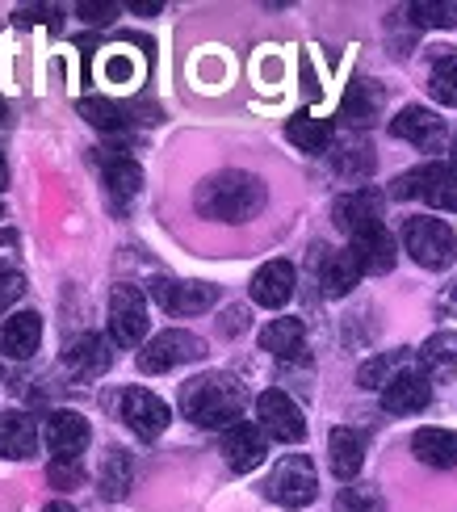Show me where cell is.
<instances>
[{
  "instance_id": "6da1fadb",
  "label": "cell",
  "mask_w": 457,
  "mask_h": 512,
  "mask_svg": "<svg viewBox=\"0 0 457 512\" xmlns=\"http://www.w3.org/2000/svg\"><path fill=\"white\" fill-rule=\"evenodd\" d=\"M265 202H269L265 181L244 173V168H223V173L206 177L198 185V194H193L198 215H206L214 223H248L265 210Z\"/></svg>"
},
{
  "instance_id": "7a4b0ae2",
  "label": "cell",
  "mask_w": 457,
  "mask_h": 512,
  "mask_svg": "<svg viewBox=\"0 0 457 512\" xmlns=\"http://www.w3.org/2000/svg\"><path fill=\"white\" fill-rule=\"evenodd\" d=\"M244 387L223 374V370H210V374H198L189 378L181 387V416L193 420L198 429H231V424H239V416H244Z\"/></svg>"
},
{
  "instance_id": "3957f363",
  "label": "cell",
  "mask_w": 457,
  "mask_h": 512,
  "mask_svg": "<svg viewBox=\"0 0 457 512\" xmlns=\"http://www.w3.org/2000/svg\"><path fill=\"white\" fill-rule=\"evenodd\" d=\"M390 198H399V202L424 198L428 206L457 215V164H453V160H441V164H420V168H411V173L395 177V189H390Z\"/></svg>"
},
{
  "instance_id": "277c9868",
  "label": "cell",
  "mask_w": 457,
  "mask_h": 512,
  "mask_svg": "<svg viewBox=\"0 0 457 512\" xmlns=\"http://www.w3.org/2000/svg\"><path fill=\"white\" fill-rule=\"evenodd\" d=\"M403 248L416 265L424 269H449L453 256H457V236L445 219H432V215H416L403 223Z\"/></svg>"
},
{
  "instance_id": "5b68a950",
  "label": "cell",
  "mask_w": 457,
  "mask_h": 512,
  "mask_svg": "<svg viewBox=\"0 0 457 512\" xmlns=\"http://www.w3.org/2000/svg\"><path fill=\"white\" fill-rule=\"evenodd\" d=\"M265 496L281 508H307L319 496V475L307 454H286L265 479Z\"/></svg>"
},
{
  "instance_id": "8992f818",
  "label": "cell",
  "mask_w": 457,
  "mask_h": 512,
  "mask_svg": "<svg viewBox=\"0 0 457 512\" xmlns=\"http://www.w3.org/2000/svg\"><path fill=\"white\" fill-rule=\"evenodd\" d=\"M202 353H206V340L202 336H193L185 328H168L156 340H147V349L139 353V370L143 374H168V370H177V366L198 361Z\"/></svg>"
},
{
  "instance_id": "52a82bcc",
  "label": "cell",
  "mask_w": 457,
  "mask_h": 512,
  "mask_svg": "<svg viewBox=\"0 0 457 512\" xmlns=\"http://www.w3.org/2000/svg\"><path fill=\"white\" fill-rule=\"evenodd\" d=\"M147 298H143V290L139 286H130V282H122V286H114V294H110V336L118 340L122 349H135L139 340L147 336Z\"/></svg>"
},
{
  "instance_id": "ba28073f",
  "label": "cell",
  "mask_w": 457,
  "mask_h": 512,
  "mask_svg": "<svg viewBox=\"0 0 457 512\" xmlns=\"http://www.w3.org/2000/svg\"><path fill=\"white\" fill-rule=\"evenodd\" d=\"M256 420L265 437L281 441V445H298L307 437V420H302V408L286 395V391H265L256 399Z\"/></svg>"
},
{
  "instance_id": "9c48e42d",
  "label": "cell",
  "mask_w": 457,
  "mask_h": 512,
  "mask_svg": "<svg viewBox=\"0 0 457 512\" xmlns=\"http://www.w3.org/2000/svg\"><path fill=\"white\" fill-rule=\"evenodd\" d=\"M151 298H156L168 315H202L219 303V286L177 282V277H151Z\"/></svg>"
},
{
  "instance_id": "30bf717a",
  "label": "cell",
  "mask_w": 457,
  "mask_h": 512,
  "mask_svg": "<svg viewBox=\"0 0 457 512\" xmlns=\"http://www.w3.org/2000/svg\"><path fill=\"white\" fill-rule=\"evenodd\" d=\"M118 416L126 420V429H130V433H139L143 441H156V437L168 429V420H172L168 403H164L160 395L143 391V387L122 391V399H118Z\"/></svg>"
},
{
  "instance_id": "8fae6325",
  "label": "cell",
  "mask_w": 457,
  "mask_h": 512,
  "mask_svg": "<svg viewBox=\"0 0 457 512\" xmlns=\"http://www.w3.org/2000/svg\"><path fill=\"white\" fill-rule=\"evenodd\" d=\"M390 135L403 143H416L424 152H441L449 139V126L437 110H428V105H403V110L390 118Z\"/></svg>"
},
{
  "instance_id": "7c38bea8",
  "label": "cell",
  "mask_w": 457,
  "mask_h": 512,
  "mask_svg": "<svg viewBox=\"0 0 457 512\" xmlns=\"http://www.w3.org/2000/svg\"><path fill=\"white\" fill-rule=\"evenodd\" d=\"M428 399H432V378L424 370H416V366L399 370L382 387V408L390 416H416V412L428 408Z\"/></svg>"
},
{
  "instance_id": "4fadbf2b",
  "label": "cell",
  "mask_w": 457,
  "mask_h": 512,
  "mask_svg": "<svg viewBox=\"0 0 457 512\" xmlns=\"http://www.w3.org/2000/svg\"><path fill=\"white\" fill-rule=\"evenodd\" d=\"M265 454H269V437H265L260 424L239 420V424H231V429L223 433V462L231 466L235 475L256 471V466L265 462Z\"/></svg>"
},
{
  "instance_id": "5bb4252c",
  "label": "cell",
  "mask_w": 457,
  "mask_h": 512,
  "mask_svg": "<svg viewBox=\"0 0 457 512\" xmlns=\"http://www.w3.org/2000/svg\"><path fill=\"white\" fill-rule=\"evenodd\" d=\"M332 219H336V227H340V231H348V240H353L357 231L378 227V223H382V194H378V189H369V185L348 189V194H340V198H336Z\"/></svg>"
},
{
  "instance_id": "9a60e30c",
  "label": "cell",
  "mask_w": 457,
  "mask_h": 512,
  "mask_svg": "<svg viewBox=\"0 0 457 512\" xmlns=\"http://www.w3.org/2000/svg\"><path fill=\"white\" fill-rule=\"evenodd\" d=\"M294 286H298V277H294V265L290 261H265L256 273H252V303L256 307H269V311H281L294 298Z\"/></svg>"
},
{
  "instance_id": "2e32d148",
  "label": "cell",
  "mask_w": 457,
  "mask_h": 512,
  "mask_svg": "<svg viewBox=\"0 0 457 512\" xmlns=\"http://www.w3.org/2000/svg\"><path fill=\"white\" fill-rule=\"evenodd\" d=\"M42 441L51 445L55 458H80L84 445L93 441V429H89V420H84L80 412H55L47 420V429H42Z\"/></svg>"
},
{
  "instance_id": "e0dca14e",
  "label": "cell",
  "mask_w": 457,
  "mask_h": 512,
  "mask_svg": "<svg viewBox=\"0 0 457 512\" xmlns=\"http://www.w3.org/2000/svg\"><path fill=\"white\" fill-rule=\"evenodd\" d=\"M353 256L361 261V269L365 273H390L395 269V261H399V248H395V236L378 223V227H365V231H357L353 236Z\"/></svg>"
},
{
  "instance_id": "ac0fdd59",
  "label": "cell",
  "mask_w": 457,
  "mask_h": 512,
  "mask_svg": "<svg viewBox=\"0 0 457 512\" xmlns=\"http://www.w3.org/2000/svg\"><path fill=\"white\" fill-rule=\"evenodd\" d=\"M38 345H42V315L38 311H13L5 319V328H0V349H5V357L26 361L38 353Z\"/></svg>"
},
{
  "instance_id": "d6986e66",
  "label": "cell",
  "mask_w": 457,
  "mask_h": 512,
  "mask_svg": "<svg viewBox=\"0 0 457 512\" xmlns=\"http://www.w3.org/2000/svg\"><path fill=\"white\" fill-rule=\"evenodd\" d=\"M38 454V420L26 412H0V458L26 462Z\"/></svg>"
},
{
  "instance_id": "ffe728a7",
  "label": "cell",
  "mask_w": 457,
  "mask_h": 512,
  "mask_svg": "<svg viewBox=\"0 0 457 512\" xmlns=\"http://www.w3.org/2000/svg\"><path fill=\"white\" fill-rule=\"evenodd\" d=\"M110 349H105V340L97 332H84L76 340H68V349H63V370H72L76 378H97L110 370Z\"/></svg>"
},
{
  "instance_id": "44dd1931",
  "label": "cell",
  "mask_w": 457,
  "mask_h": 512,
  "mask_svg": "<svg viewBox=\"0 0 457 512\" xmlns=\"http://www.w3.org/2000/svg\"><path fill=\"white\" fill-rule=\"evenodd\" d=\"M382 105H386V93H382V84L374 80H353L348 84V93L340 101V118L348 126H369L378 114H382Z\"/></svg>"
},
{
  "instance_id": "7402d4cb",
  "label": "cell",
  "mask_w": 457,
  "mask_h": 512,
  "mask_svg": "<svg viewBox=\"0 0 457 512\" xmlns=\"http://www.w3.org/2000/svg\"><path fill=\"white\" fill-rule=\"evenodd\" d=\"M302 345H307V328H302V319H294V315H281L260 328V349L273 353L277 361H294L302 353Z\"/></svg>"
},
{
  "instance_id": "603a6c76",
  "label": "cell",
  "mask_w": 457,
  "mask_h": 512,
  "mask_svg": "<svg viewBox=\"0 0 457 512\" xmlns=\"http://www.w3.org/2000/svg\"><path fill=\"white\" fill-rule=\"evenodd\" d=\"M411 454H416L432 471H453L457 466V433L449 429H420L411 437Z\"/></svg>"
},
{
  "instance_id": "cb8c5ba5",
  "label": "cell",
  "mask_w": 457,
  "mask_h": 512,
  "mask_svg": "<svg viewBox=\"0 0 457 512\" xmlns=\"http://www.w3.org/2000/svg\"><path fill=\"white\" fill-rule=\"evenodd\" d=\"M365 277V269H361V261L353 256V248H344V252H332L328 261H323V269H319V286H323V294L328 298H344V294H353V286Z\"/></svg>"
},
{
  "instance_id": "d4e9b609",
  "label": "cell",
  "mask_w": 457,
  "mask_h": 512,
  "mask_svg": "<svg viewBox=\"0 0 457 512\" xmlns=\"http://www.w3.org/2000/svg\"><path fill=\"white\" fill-rule=\"evenodd\" d=\"M328 458H332V471L336 479H357L361 466H365V437L357 429H332L328 437Z\"/></svg>"
},
{
  "instance_id": "484cf974",
  "label": "cell",
  "mask_w": 457,
  "mask_h": 512,
  "mask_svg": "<svg viewBox=\"0 0 457 512\" xmlns=\"http://www.w3.org/2000/svg\"><path fill=\"white\" fill-rule=\"evenodd\" d=\"M420 370L432 382H449L457 378V332H437L420 345Z\"/></svg>"
},
{
  "instance_id": "4316f807",
  "label": "cell",
  "mask_w": 457,
  "mask_h": 512,
  "mask_svg": "<svg viewBox=\"0 0 457 512\" xmlns=\"http://www.w3.org/2000/svg\"><path fill=\"white\" fill-rule=\"evenodd\" d=\"M105 194H110V202L118 210H126L143 194V168L130 156H114L110 164H105Z\"/></svg>"
},
{
  "instance_id": "83f0119b",
  "label": "cell",
  "mask_w": 457,
  "mask_h": 512,
  "mask_svg": "<svg viewBox=\"0 0 457 512\" xmlns=\"http://www.w3.org/2000/svg\"><path fill=\"white\" fill-rule=\"evenodd\" d=\"M286 139L307 156H319L332 147V122L328 118H315V114H294L286 122Z\"/></svg>"
},
{
  "instance_id": "f1b7e54d",
  "label": "cell",
  "mask_w": 457,
  "mask_h": 512,
  "mask_svg": "<svg viewBox=\"0 0 457 512\" xmlns=\"http://www.w3.org/2000/svg\"><path fill=\"white\" fill-rule=\"evenodd\" d=\"M97 479H101L97 492L105 500H122L130 492V483H135V458H130L126 450H110L101 458V475Z\"/></svg>"
},
{
  "instance_id": "f546056e",
  "label": "cell",
  "mask_w": 457,
  "mask_h": 512,
  "mask_svg": "<svg viewBox=\"0 0 457 512\" xmlns=\"http://www.w3.org/2000/svg\"><path fill=\"white\" fill-rule=\"evenodd\" d=\"M76 110H80L84 122L97 126V131H105V135L126 131V122H135V118H130L135 110H126V105H118V101H110V97H80Z\"/></svg>"
},
{
  "instance_id": "4dcf8cb0",
  "label": "cell",
  "mask_w": 457,
  "mask_h": 512,
  "mask_svg": "<svg viewBox=\"0 0 457 512\" xmlns=\"http://www.w3.org/2000/svg\"><path fill=\"white\" fill-rule=\"evenodd\" d=\"M428 93L437 97L441 105H449V110H457V51L453 47H441L437 55H432Z\"/></svg>"
},
{
  "instance_id": "1f68e13d",
  "label": "cell",
  "mask_w": 457,
  "mask_h": 512,
  "mask_svg": "<svg viewBox=\"0 0 457 512\" xmlns=\"http://www.w3.org/2000/svg\"><path fill=\"white\" fill-rule=\"evenodd\" d=\"M411 361H407V349H395V353H382V357H374V361H365V366L357 370V382L365 391H382L390 378H395L399 370H407Z\"/></svg>"
},
{
  "instance_id": "d6a6232c",
  "label": "cell",
  "mask_w": 457,
  "mask_h": 512,
  "mask_svg": "<svg viewBox=\"0 0 457 512\" xmlns=\"http://www.w3.org/2000/svg\"><path fill=\"white\" fill-rule=\"evenodd\" d=\"M411 21L432 30H453L457 26V0H420L411 5Z\"/></svg>"
},
{
  "instance_id": "836d02e7",
  "label": "cell",
  "mask_w": 457,
  "mask_h": 512,
  "mask_svg": "<svg viewBox=\"0 0 457 512\" xmlns=\"http://www.w3.org/2000/svg\"><path fill=\"white\" fill-rule=\"evenodd\" d=\"M336 168L344 177H365L369 168H374V152H369L365 143H344L340 156H336Z\"/></svg>"
},
{
  "instance_id": "e575fe53",
  "label": "cell",
  "mask_w": 457,
  "mask_h": 512,
  "mask_svg": "<svg viewBox=\"0 0 457 512\" xmlns=\"http://www.w3.org/2000/svg\"><path fill=\"white\" fill-rule=\"evenodd\" d=\"M47 483L59 487V492H72V487L84 483V471H80V458H55L47 466Z\"/></svg>"
},
{
  "instance_id": "d590c367",
  "label": "cell",
  "mask_w": 457,
  "mask_h": 512,
  "mask_svg": "<svg viewBox=\"0 0 457 512\" xmlns=\"http://www.w3.org/2000/svg\"><path fill=\"white\" fill-rule=\"evenodd\" d=\"M336 512H378V496L369 487H344L336 500Z\"/></svg>"
},
{
  "instance_id": "8d00e7d4",
  "label": "cell",
  "mask_w": 457,
  "mask_h": 512,
  "mask_svg": "<svg viewBox=\"0 0 457 512\" xmlns=\"http://www.w3.org/2000/svg\"><path fill=\"white\" fill-rule=\"evenodd\" d=\"M105 80L110 84H135L139 80V63L126 59L122 51H114L110 59H105Z\"/></svg>"
},
{
  "instance_id": "74e56055",
  "label": "cell",
  "mask_w": 457,
  "mask_h": 512,
  "mask_svg": "<svg viewBox=\"0 0 457 512\" xmlns=\"http://www.w3.org/2000/svg\"><path fill=\"white\" fill-rule=\"evenodd\" d=\"M21 294H26V277H21L17 269H5V273H0V315H5Z\"/></svg>"
},
{
  "instance_id": "f35d334b",
  "label": "cell",
  "mask_w": 457,
  "mask_h": 512,
  "mask_svg": "<svg viewBox=\"0 0 457 512\" xmlns=\"http://www.w3.org/2000/svg\"><path fill=\"white\" fill-rule=\"evenodd\" d=\"M76 13H80L84 21H93V26H110L114 13H118V5H114V0H105V5H101V0H80Z\"/></svg>"
},
{
  "instance_id": "ab89813d",
  "label": "cell",
  "mask_w": 457,
  "mask_h": 512,
  "mask_svg": "<svg viewBox=\"0 0 457 512\" xmlns=\"http://www.w3.org/2000/svg\"><path fill=\"white\" fill-rule=\"evenodd\" d=\"M51 13L55 9H47V5H42V9L26 5V9H17V21H21V26H34V21H51Z\"/></svg>"
},
{
  "instance_id": "60d3db41",
  "label": "cell",
  "mask_w": 457,
  "mask_h": 512,
  "mask_svg": "<svg viewBox=\"0 0 457 512\" xmlns=\"http://www.w3.org/2000/svg\"><path fill=\"white\" fill-rule=\"evenodd\" d=\"M437 311H441V315H457V282L437 294Z\"/></svg>"
},
{
  "instance_id": "b9f144b4",
  "label": "cell",
  "mask_w": 457,
  "mask_h": 512,
  "mask_svg": "<svg viewBox=\"0 0 457 512\" xmlns=\"http://www.w3.org/2000/svg\"><path fill=\"white\" fill-rule=\"evenodd\" d=\"M244 328H248V311H244V307H231V311H227L223 332H244Z\"/></svg>"
},
{
  "instance_id": "7bdbcfd3",
  "label": "cell",
  "mask_w": 457,
  "mask_h": 512,
  "mask_svg": "<svg viewBox=\"0 0 457 512\" xmlns=\"http://www.w3.org/2000/svg\"><path fill=\"white\" fill-rule=\"evenodd\" d=\"M126 9H130V13H160L164 0H126Z\"/></svg>"
},
{
  "instance_id": "ee69618b",
  "label": "cell",
  "mask_w": 457,
  "mask_h": 512,
  "mask_svg": "<svg viewBox=\"0 0 457 512\" xmlns=\"http://www.w3.org/2000/svg\"><path fill=\"white\" fill-rule=\"evenodd\" d=\"M17 252V236L13 231H0V256H13Z\"/></svg>"
},
{
  "instance_id": "f6af8a7d",
  "label": "cell",
  "mask_w": 457,
  "mask_h": 512,
  "mask_svg": "<svg viewBox=\"0 0 457 512\" xmlns=\"http://www.w3.org/2000/svg\"><path fill=\"white\" fill-rule=\"evenodd\" d=\"M42 512H76V508H72V504H63V500H55V504H47Z\"/></svg>"
},
{
  "instance_id": "bcb514c9",
  "label": "cell",
  "mask_w": 457,
  "mask_h": 512,
  "mask_svg": "<svg viewBox=\"0 0 457 512\" xmlns=\"http://www.w3.org/2000/svg\"><path fill=\"white\" fill-rule=\"evenodd\" d=\"M5 181H9V164H5V152H0V189H5Z\"/></svg>"
},
{
  "instance_id": "7dc6e473",
  "label": "cell",
  "mask_w": 457,
  "mask_h": 512,
  "mask_svg": "<svg viewBox=\"0 0 457 512\" xmlns=\"http://www.w3.org/2000/svg\"><path fill=\"white\" fill-rule=\"evenodd\" d=\"M5 122H9V105H5V101H0V126H5Z\"/></svg>"
},
{
  "instance_id": "c3c4849f",
  "label": "cell",
  "mask_w": 457,
  "mask_h": 512,
  "mask_svg": "<svg viewBox=\"0 0 457 512\" xmlns=\"http://www.w3.org/2000/svg\"><path fill=\"white\" fill-rule=\"evenodd\" d=\"M453 164H457V135H453Z\"/></svg>"
},
{
  "instance_id": "681fc988",
  "label": "cell",
  "mask_w": 457,
  "mask_h": 512,
  "mask_svg": "<svg viewBox=\"0 0 457 512\" xmlns=\"http://www.w3.org/2000/svg\"><path fill=\"white\" fill-rule=\"evenodd\" d=\"M0 215H5V206H0Z\"/></svg>"
}]
</instances>
